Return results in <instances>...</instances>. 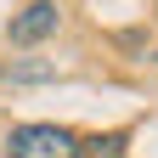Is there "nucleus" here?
Here are the masks:
<instances>
[{
  "mask_svg": "<svg viewBox=\"0 0 158 158\" xmlns=\"http://www.w3.org/2000/svg\"><path fill=\"white\" fill-rule=\"evenodd\" d=\"M6 158H85V141L68 124H11Z\"/></svg>",
  "mask_w": 158,
  "mask_h": 158,
  "instance_id": "obj_1",
  "label": "nucleus"
},
{
  "mask_svg": "<svg viewBox=\"0 0 158 158\" xmlns=\"http://www.w3.org/2000/svg\"><path fill=\"white\" fill-rule=\"evenodd\" d=\"M56 28H62V6H56V0H28L6 23V40L11 45H40V40H51Z\"/></svg>",
  "mask_w": 158,
  "mask_h": 158,
  "instance_id": "obj_2",
  "label": "nucleus"
},
{
  "mask_svg": "<svg viewBox=\"0 0 158 158\" xmlns=\"http://www.w3.org/2000/svg\"><path fill=\"white\" fill-rule=\"evenodd\" d=\"M79 141H85V158H130V130H96Z\"/></svg>",
  "mask_w": 158,
  "mask_h": 158,
  "instance_id": "obj_3",
  "label": "nucleus"
},
{
  "mask_svg": "<svg viewBox=\"0 0 158 158\" xmlns=\"http://www.w3.org/2000/svg\"><path fill=\"white\" fill-rule=\"evenodd\" d=\"M45 79H56L51 62H23V68H11V85H45Z\"/></svg>",
  "mask_w": 158,
  "mask_h": 158,
  "instance_id": "obj_4",
  "label": "nucleus"
},
{
  "mask_svg": "<svg viewBox=\"0 0 158 158\" xmlns=\"http://www.w3.org/2000/svg\"><path fill=\"white\" fill-rule=\"evenodd\" d=\"M152 68H158V51H152Z\"/></svg>",
  "mask_w": 158,
  "mask_h": 158,
  "instance_id": "obj_5",
  "label": "nucleus"
}]
</instances>
